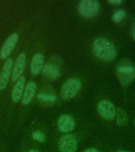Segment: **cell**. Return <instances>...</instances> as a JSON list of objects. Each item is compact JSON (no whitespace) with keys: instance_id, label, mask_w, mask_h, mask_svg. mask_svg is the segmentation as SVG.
Here are the masks:
<instances>
[{"instance_id":"6da1fadb","label":"cell","mask_w":135,"mask_h":152,"mask_svg":"<svg viewBox=\"0 0 135 152\" xmlns=\"http://www.w3.org/2000/svg\"><path fill=\"white\" fill-rule=\"evenodd\" d=\"M92 50L95 56L104 61H111L117 55L115 45L110 40L104 37H98L94 40Z\"/></svg>"},{"instance_id":"7c38bea8","label":"cell","mask_w":135,"mask_h":152,"mask_svg":"<svg viewBox=\"0 0 135 152\" xmlns=\"http://www.w3.org/2000/svg\"><path fill=\"white\" fill-rule=\"evenodd\" d=\"M44 66V58L42 53L37 52L33 56L30 64L31 73L33 75H37L42 71L43 67Z\"/></svg>"},{"instance_id":"44dd1931","label":"cell","mask_w":135,"mask_h":152,"mask_svg":"<svg viewBox=\"0 0 135 152\" xmlns=\"http://www.w3.org/2000/svg\"><path fill=\"white\" fill-rule=\"evenodd\" d=\"M132 38L135 40V26L134 27V28H133L132 30Z\"/></svg>"},{"instance_id":"9a60e30c","label":"cell","mask_w":135,"mask_h":152,"mask_svg":"<svg viewBox=\"0 0 135 152\" xmlns=\"http://www.w3.org/2000/svg\"><path fill=\"white\" fill-rule=\"evenodd\" d=\"M126 16V13L124 10H118L117 11H115L112 15V21L115 22V23H118L125 18Z\"/></svg>"},{"instance_id":"ac0fdd59","label":"cell","mask_w":135,"mask_h":152,"mask_svg":"<svg viewBox=\"0 0 135 152\" xmlns=\"http://www.w3.org/2000/svg\"><path fill=\"white\" fill-rule=\"evenodd\" d=\"M32 138L36 141L43 142L46 140V135L40 131H36L32 134Z\"/></svg>"},{"instance_id":"7a4b0ae2","label":"cell","mask_w":135,"mask_h":152,"mask_svg":"<svg viewBox=\"0 0 135 152\" xmlns=\"http://www.w3.org/2000/svg\"><path fill=\"white\" fill-rule=\"evenodd\" d=\"M116 77L123 86H128L135 79V64L129 60H122L115 68Z\"/></svg>"},{"instance_id":"2e32d148","label":"cell","mask_w":135,"mask_h":152,"mask_svg":"<svg viewBox=\"0 0 135 152\" xmlns=\"http://www.w3.org/2000/svg\"><path fill=\"white\" fill-rule=\"evenodd\" d=\"M117 121L116 123L119 126L124 125L127 122V116L122 109H118L117 111Z\"/></svg>"},{"instance_id":"603a6c76","label":"cell","mask_w":135,"mask_h":152,"mask_svg":"<svg viewBox=\"0 0 135 152\" xmlns=\"http://www.w3.org/2000/svg\"><path fill=\"white\" fill-rule=\"evenodd\" d=\"M117 152H130V151H118Z\"/></svg>"},{"instance_id":"5b68a950","label":"cell","mask_w":135,"mask_h":152,"mask_svg":"<svg viewBox=\"0 0 135 152\" xmlns=\"http://www.w3.org/2000/svg\"><path fill=\"white\" fill-rule=\"evenodd\" d=\"M60 152H76L78 148L77 139L72 134H66L62 136L58 142Z\"/></svg>"},{"instance_id":"52a82bcc","label":"cell","mask_w":135,"mask_h":152,"mask_svg":"<svg viewBox=\"0 0 135 152\" xmlns=\"http://www.w3.org/2000/svg\"><path fill=\"white\" fill-rule=\"evenodd\" d=\"M19 35L17 33H12L11 35L7 38L0 49V59H7L9 55L14 51V48L16 47Z\"/></svg>"},{"instance_id":"277c9868","label":"cell","mask_w":135,"mask_h":152,"mask_svg":"<svg viewBox=\"0 0 135 152\" xmlns=\"http://www.w3.org/2000/svg\"><path fill=\"white\" fill-rule=\"evenodd\" d=\"M78 13L85 18H91L99 14V2L97 0H81L78 6Z\"/></svg>"},{"instance_id":"e0dca14e","label":"cell","mask_w":135,"mask_h":152,"mask_svg":"<svg viewBox=\"0 0 135 152\" xmlns=\"http://www.w3.org/2000/svg\"><path fill=\"white\" fill-rule=\"evenodd\" d=\"M37 98L43 102H48V103H54L56 100V97L54 95L46 94H39L37 95Z\"/></svg>"},{"instance_id":"7402d4cb","label":"cell","mask_w":135,"mask_h":152,"mask_svg":"<svg viewBox=\"0 0 135 152\" xmlns=\"http://www.w3.org/2000/svg\"><path fill=\"white\" fill-rule=\"evenodd\" d=\"M28 152H40L37 150H30V151H28Z\"/></svg>"},{"instance_id":"5bb4252c","label":"cell","mask_w":135,"mask_h":152,"mask_svg":"<svg viewBox=\"0 0 135 152\" xmlns=\"http://www.w3.org/2000/svg\"><path fill=\"white\" fill-rule=\"evenodd\" d=\"M43 75L51 79H56L60 76V71L56 65L52 63H47L44 64L42 69Z\"/></svg>"},{"instance_id":"ba28073f","label":"cell","mask_w":135,"mask_h":152,"mask_svg":"<svg viewBox=\"0 0 135 152\" xmlns=\"http://www.w3.org/2000/svg\"><path fill=\"white\" fill-rule=\"evenodd\" d=\"M13 70V59L8 58L3 64L0 73V90H4L9 83V78L12 75Z\"/></svg>"},{"instance_id":"ffe728a7","label":"cell","mask_w":135,"mask_h":152,"mask_svg":"<svg viewBox=\"0 0 135 152\" xmlns=\"http://www.w3.org/2000/svg\"><path fill=\"white\" fill-rule=\"evenodd\" d=\"M83 152H99V151L96 148H89V149L85 150Z\"/></svg>"},{"instance_id":"9c48e42d","label":"cell","mask_w":135,"mask_h":152,"mask_svg":"<svg viewBox=\"0 0 135 152\" xmlns=\"http://www.w3.org/2000/svg\"><path fill=\"white\" fill-rule=\"evenodd\" d=\"M26 65V55L24 52H21L18 56L17 57L16 61L13 67L11 75L12 82H16L20 77L21 76L22 73L24 72V70L25 68Z\"/></svg>"},{"instance_id":"30bf717a","label":"cell","mask_w":135,"mask_h":152,"mask_svg":"<svg viewBox=\"0 0 135 152\" xmlns=\"http://www.w3.org/2000/svg\"><path fill=\"white\" fill-rule=\"evenodd\" d=\"M57 127L59 132L62 133H70L74 129L75 122L69 115H62L57 121Z\"/></svg>"},{"instance_id":"8992f818","label":"cell","mask_w":135,"mask_h":152,"mask_svg":"<svg viewBox=\"0 0 135 152\" xmlns=\"http://www.w3.org/2000/svg\"><path fill=\"white\" fill-rule=\"evenodd\" d=\"M97 112L105 120H112L116 115V109L111 102L102 100L97 104Z\"/></svg>"},{"instance_id":"4fadbf2b","label":"cell","mask_w":135,"mask_h":152,"mask_svg":"<svg viewBox=\"0 0 135 152\" xmlns=\"http://www.w3.org/2000/svg\"><path fill=\"white\" fill-rule=\"evenodd\" d=\"M36 87H37V86H36V83L35 82H29L26 84L25 86V90H24L23 95L21 97L22 104L26 105V104L30 103L36 94Z\"/></svg>"},{"instance_id":"cb8c5ba5","label":"cell","mask_w":135,"mask_h":152,"mask_svg":"<svg viewBox=\"0 0 135 152\" xmlns=\"http://www.w3.org/2000/svg\"><path fill=\"white\" fill-rule=\"evenodd\" d=\"M134 127H135V119H134Z\"/></svg>"},{"instance_id":"d6986e66","label":"cell","mask_w":135,"mask_h":152,"mask_svg":"<svg viewBox=\"0 0 135 152\" xmlns=\"http://www.w3.org/2000/svg\"><path fill=\"white\" fill-rule=\"evenodd\" d=\"M108 2L112 5H120L123 3V1H121V0H110V1H108Z\"/></svg>"},{"instance_id":"3957f363","label":"cell","mask_w":135,"mask_h":152,"mask_svg":"<svg viewBox=\"0 0 135 152\" xmlns=\"http://www.w3.org/2000/svg\"><path fill=\"white\" fill-rule=\"evenodd\" d=\"M81 88V82L79 78H72L66 80L62 86L60 95L65 101L72 99L78 94Z\"/></svg>"},{"instance_id":"8fae6325","label":"cell","mask_w":135,"mask_h":152,"mask_svg":"<svg viewBox=\"0 0 135 152\" xmlns=\"http://www.w3.org/2000/svg\"><path fill=\"white\" fill-rule=\"evenodd\" d=\"M25 86V76H21L15 82L13 90H12L11 98L14 103H17L21 101L24 90Z\"/></svg>"}]
</instances>
